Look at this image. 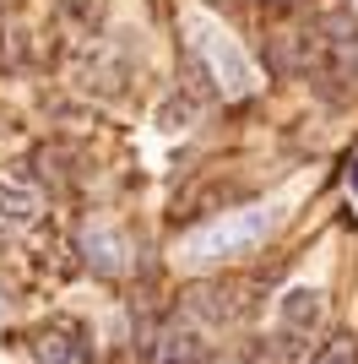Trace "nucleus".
Returning <instances> with one entry per match:
<instances>
[{"label": "nucleus", "mask_w": 358, "mask_h": 364, "mask_svg": "<svg viewBox=\"0 0 358 364\" xmlns=\"http://www.w3.org/2000/svg\"><path fill=\"white\" fill-rule=\"evenodd\" d=\"M310 82L326 92L331 104H342L358 92V22L331 11L310 38Z\"/></svg>", "instance_id": "nucleus-1"}, {"label": "nucleus", "mask_w": 358, "mask_h": 364, "mask_svg": "<svg viewBox=\"0 0 358 364\" xmlns=\"http://www.w3.org/2000/svg\"><path fill=\"white\" fill-rule=\"evenodd\" d=\"M271 228H277V213H271V207H255V213H239V218H223V223L201 228V234L185 245V256H190L195 267H217V261L250 256Z\"/></svg>", "instance_id": "nucleus-2"}, {"label": "nucleus", "mask_w": 358, "mask_h": 364, "mask_svg": "<svg viewBox=\"0 0 358 364\" xmlns=\"http://www.w3.org/2000/svg\"><path fill=\"white\" fill-rule=\"evenodd\" d=\"M136 353H141V364H207V343L185 321H152L136 337Z\"/></svg>", "instance_id": "nucleus-3"}, {"label": "nucleus", "mask_w": 358, "mask_h": 364, "mask_svg": "<svg viewBox=\"0 0 358 364\" xmlns=\"http://www.w3.org/2000/svg\"><path fill=\"white\" fill-rule=\"evenodd\" d=\"M195 55L212 65V82H217L228 98H244V92H255V71H250V60L239 55L234 38H223V28H201V33H195Z\"/></svg>", "instance_id": "nucleus-4"}, {"label": "nucleus", "mask_w": 358, "mask_h": 364, "mask_svg": "<svg viewBox=\"0 0 358 364\" xmlns=\"http://www.w3.org/2000/svg\"><path fill=\"white\" fill-rule=\"evenodd\" d=\"M38 218H44V185H33V174H0V228L28 234Z\"/></svg>", "instance_id": "nucleus-5"}, {"label": "nucleus", "mask_w": 358, "mask_h": 364, "mask_svg": "<svg viewBox=\"0 0 358 364\" xmlns=\"http://www.w3.org/2000/svg\"><path fill=\"white\" fill-rule=\"evenodd\" d=\"M320 310H326V299H320V289H310V283H293V289L277 299V321H283L288 337H310L315 326H320Z\"/></svg>", "instance_id": "nucleus-6"}, {"label": "nucleus", "mask_w": 358, "mask_h": 364, "mask_svg": "<svg viewBox=\"0 0 358 364\" xmlns=\"http://www.w3.org/2000/svg\"><path fill=\"white\" fill-rule=\"evenodd\" d=\"M38 364H92V343L76 326H55V332L38 337Z\"/></svg>", "instance_id": "nucleus-7"}, {"label": "nucleus", "mask_w": 358, "mask_h": 364, "mask_svg": "<svg viewBox=\"0 0 358 364\" xmlns=\"http://www.w3.org/2000/svg\"><path fill=\"white\" fill-rule=\"evenodd\" d=\"M310 364H358V337L353 332H326L315 343Z\"/></svg>", "instance_id": "nucleus-8"}, {"label": "nucleus", "mask_w": 358, "mask_h": 364, "mask_svg": "<svg viewBox=\"0 0 358 364\" xmlns=\"http://www.w3.org/2000/svg\"><path fill=\"white\" fill-rule=\"evenodd\" d=\"M266 11H293V6H304V0H261Z\"/></svg>", "instance_id": "nucleus-9"}, {"label": "nucleus", "mask_w": 358, "mask_h": 364, "mask_svg": "<svg viewBox=\"0 0 358 364\" xmlns=\"http://www.w3.org/2000/svg\"><path fill=\"white\" fill-rule=\"evenodd\" d=\"M347 185H353V196H358V158L347 164Z\"/></svg>", "instance_id": "nucleus-10"}]
</instances>
